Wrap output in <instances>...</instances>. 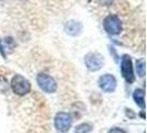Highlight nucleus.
I'll list each match as a JSON object with an SVG mask.
<instances>
[{
    "label": "nucleus",
    "mask_w": 147,
    "mask_h": 133,
    "mask_svg": "<svg viewBox=\"0 0 147 133\" xmlns=\"http://www.w3.org/2000/svg\"><path fill=\"white\" fill-rule=\"evenodd\" d=\"M133 98L138 107L145 108V91H144V89H136L134 91Z\"/></svg>",
    "instance_id": "obj_9"
},
{
    "label": "nucleus",
    "mask_w": 147,
    "mask_h": 133,
    "mask_svg": "<svg viewBox=\"0 0 147 133\" xmlns=\"http://www.w3.org/2000/svg\"><path fill=\"white\" fill-rule=\"evenodd\" d=\"M11 89L17 96H26L31 90V84L24 77L17 74L11 79Z\"/></svg>",
    "instance_id": "obj_1"
},
{
    "label": "nucleus",
    "mask_w": 147,
    "mask_h": 133,
    "mask_svg": "<svg viewBox=\"0 0 147 133\" xmlns=\"http://www.w3.org/2000/svg\"><path fill=\"white\" fill-rule=\"evenodd\" d=\"M84 62L90 71H98L103 66L104 59L98 52H90L85 56Z\"/></svg>",
    "instance_id": "obj_6"
},
{
    "label": "nucleus",
    "mask_w": 147,
    "mask_h": 133,
    "mask_svg": "<svg viewBox=\"0 0 147 133\" xmlns=\"http://www.w3.org/2000/svg\"><path fill=\"white\" fill-rule=\"evenodd\" d=\"M64 30H65L66 33L70 35V36H73V37L79 36V35L82 32V23L79 21L71 20V21H69L65 24Z\"/></svg>",
    "instance_id": "obj_8"
},
{
    "label": "nucleus",
    "mask_w": 147,
    "mask_h": 133,
    "mask_svg": "<svg viewBox=\"0 0 147 133\" xmlns=\"http://www.w3.org/2000/svg\"><path fill=\"white\" fill-rule=\"evenodd\" d=\"M72 117L66 112H59L54 118V126L60 132H67L72 126Z\"/></svg>",
    "instance_id": "obj_5"
},
{
    "label": "nucleus",
    "mask_w": 147,
    "mask_h": 133,
    "mask_svg": "<svg viewBox=\"0 0 147 133\" xmlns=\"http://www.w3.org/2000/svg\"><path fill=\"white\" fill-rule=\"evenodd\" d=\"M136 71H137V74L140 77L145 75V60L144 59L137 60V62H136Z\"/></svg>",
    "instance_id": "obj_11"
},
{
    "label": "nucleus",
    "mask_w": 147,
    "mask_h": 133,
    "mask_svg": "<svg viewBox=\"0 0 147 133\" xmlns=\"http://www.w3.org/2000/svg\"><path fill=\"white\" fill-rule=\"evenodd\" d=\"M37 82L39 87L47 93H53L57 90V81L51 75L47 73H39L37 77Z\"/></svg>",
    "instance_id": "obj_3"
},
{
    "label": "nucleus",
    "mask_w": 147,
    "mask_h": 133,
    "mask_svg": "<svg viewBox=\"0 0 147 133\" xmlns=\"http://www.w3.org/2000/svg\"><path fill=\"white\" fill-rule=\"evenodd\" d=\"M0 53H1V56H2L3 58H6V52H5L3 45H2V43H1V40H0Z\"/></svg>",
    "instance_id": "obj_13"
},
{
    "label": "nucleus",
    "mask_w": 147,
    "mask_h": 133,
    "mask_svg": "<svg viewBox=\"0 0 147 133\" xmlns=\"http://www.w3.org/2000/svg\"><path fill=\"white\" fill-rule=\"evenodd\" d=\"M109 133H126L123 129H119V128H113V129H111Z\"/></svg>",
    "instance_id": "obj_12"
},
{
    "label": "nucleus",
    "mask_w": 147,
    "mask_h": 133,
    "mask_svg": "<svg viewBox=\"0 0 147 133\" xmlns=\"http://www.w3.org/2000/svg\"><path fill=\"white\" fill-rule=\"evenodd\" d=\"M92 131V124L90 123H82L75 128V133H90Z\"/></svg>",
    "instance_id": "obj_10"
},
{
    "label": "nucleus",
    "mask_w": 147,
    "mask_h": 133,
    "mask_svg": "<svg viewBox=\"0 0 147 133\" xmlns=\"http://www.w3.org/2000/svg\"><path fill=\"white\" fill-rule=\"evenodd\" d=\"M121 72L123 78L128 83H133L135 81V75H134V70H133V62L132 59L128 54H124L121 62Z\"/></svg>",
    "instance_id": "obj_4"
},
{
    "label": "nucleus",
    "mask_w": 147,
    "mask_h": 133,
    "mask_svg": "<svg viewBox=\"0 0 147 133\" xmlns=\"http://www.w3.org/2000/svg\"><path fill=\"white\" fill-rule=\"evenodd\" d=\"M103 26L105 31L112 35V36H116L119 35L122 31V21L118 18L117 16L115 15H109L103 21Z\"/></svg>",
    "instance_id": "obj_2"
},
{
    "label": "nucleus",
    "mask_w": 147,
    "mask_h": 133,
    "mask_svg": "<svg viewBox=\"0 0 147 133\" xmlns=\"http://www.w3.org/2000/svg\"><path fill=\"white\" fill-rule=\"evenodd\" d=\"M116 79L112 74H104L98 79V86L104 92H113L116 89Z\"/></svg>",
    "instance_id": "obj_7"
}]
</instances>
